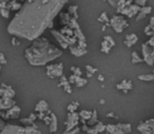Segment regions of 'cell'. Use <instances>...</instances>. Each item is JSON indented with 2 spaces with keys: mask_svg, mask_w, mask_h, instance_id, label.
Returning <instances> with one entry per match:
<instances>
[{
  "mask_svg": "<svg viewBox=\"0 0 154 134\" xmlns=\"http://www.w3.org/2000/svg\"><path fill=\"white\" fill-rule=\"evenodd\" d=\"M116 89L119 91H123L124 93H128L129 91H131L133 89V83L130 79H125L116 85Z\"/></svg>",
  "mask_w": 154,
  "mask_h": 134,
  "instance_id": "obj_13",
  "label": "cell"
},
{
  "mask_svg": "<svg viewBox=\"0 0 154 134\" xmlns=\"http://www.w3.org/2000/svg\"><path fill=\"white\" fill-rule=\"evenodd\" d=\"M93 128L95 129V131H96L98 134H100V133H102L104 131H106V126L102 123H100V121H98V123H97L96 125L93 127Z\"/></svg>",
  "mask_w": 154,
  "mask_h": 134,
  "instance_id": "obj_33",
  "label": "cell"
},
{
  "mask_svg": "<svg viewBox=\"0 0 154 134\" xmlns=\"http://www.w3.org/2000/svg\"><path fill=\"white\" fill-rule=\"evenodd\" d=\"M80 131H81V129H80L79 127H76V128L71 129V130H69V131H64L62 134H78Z\"/></svg>",
  "mask_w": 154,
  "mask_h": 134,
  "instance_id": "obj_37",
  "label": "cell"
},
{
  "mask_svg": "<svg viewBox=\"0 0 154 134\" xmlns=\"http://www.w3.org/2000/svg\"><path fill=\"white\" fill-rule=\"evenodd\" d=\"M6 123H4V121H3L2 119L0 118V132H1V131H2V130H3V129L6 128Z\"/></svg>",
  "mask_w": 154,
  "mask_h": 134,
  "instance_id": "obj_46",
  "label": "cell"
},
{
  "mask_svg": "<svg viewBox=\"0 0 154 134\" xmlns=\"http://www.w3.org/2000/svg\"><path fill=\"white\" fill-rule=\"evenodd\" d=\"M92 76H93L92 74H90V73H87V77H88V78H91Z\"/></svg>",
  "mask_w": 154,
  "mask_h": 134,
  "instance_id": "obj_52",
  "label": "cell"
},
{
  "mask_svg": "<svg viewBox=\"0 0 154 134\" xmlns=\"http://www.w3.org/2000/svg\"><path fill=\"white\" fill-rule=\"evenodd\" d=\"M0 73H1V66H0Z\"/></svg>",
  "mask_w": 154,
  "mask_h": 134,
  "instance_id": "obj_54",
  "label": "cell"
},
{
  "mask_svg": "<svg viewBox=\"0 0 154 134\" xmlns=\"http://www.w3.org/2000/svg\"><path fill=\"white\" fill-rule=\"evenodd\" d=\"M24 128H25V132H27V134H42L41 132H40V130H39L35 125H33V126H29V127H24Z\"/></svg>",
  "mask_w": 154,
  "mask_h": 134,
  "instance_id": "obj_28",
  "label": "cell"
},
{
  "mask_svg": "<svg viewBox=\"0 0 154 134\" xmlns=\"http://www.w3.org/2000/svg\"><path fill=\"white\" fill-rule=\"evenodd\" d=\"M92 113H93V111H85V110H83V111H80V112L78 113L83 125H85L87 121L92 117Z\"/></svg>",
  "mask_w": 154,
  "mask_h": 134,
  "instance_id": "obj_22",
  "label": "cell"
},
{
  "mask_svg": "<svg viewBox=\"0 0 154 134\" xmlns=\"http://www.w3.org/2000/svg\"><path fill=\"white\" fill-rule=\"evenodd\" d=\"M8 1H0V15L6 19L10 18V13H11L8 8Z\"/></svg>",
  "mask_w": 154,
  "mask_h": 134,
  "instance_id": "obj_19",
  "label": "cell"
},
{
  "mask_svg": "<svg viewBox=\"0 0 154 134\" xmlns=\"http://www.w3.org/2000/svg\"><path fill=\"white\" fill-rule=\"evenodd\" d=\"M115 41H114V38L110 35H106L104 37L102 41V47H100V51L105 54H109L113 47H115Z\"/></svg>",
  "mask_w": 154,
  "mask_h": 134,
  "instance_id": "obj_7",
  "label": "cell"
},
{
  "mask_svg": "<svg viewBox=\"0 0 154 134\" xmlns=\"http://www.w3.org/2000/svg\"><path fill=\"white\" fill-rule=\"evenodd\" d=\"M144 32H145V34H146L147 36H149L150 38H151L152 36H154V33H153V31L151 30V27H149V25H147L145 29H144Z\"/></svg>",
  "mask_w": 154,
  "mask_h": 134,
  "instance_id": "obj_39",
  "label": "cell"
},
{
  "mask_svg": "<svg viewBox=\"0 0 154 134\" xmlns=\"http://www.w3.org/2000/svg\"><path fill=\"white\" fill-rule=\"evenodd\" d=\"M117 127L119 128V130L123 131L124 134H130L132 132V126H131V123H117Z\"/></svg>",
  "mask_w": 154,
  "mask_h": 134,
  "instance_id": "obj_24",
  "label": "cell"
},
{
  "mask_svg": "<svg viewBox=\"0 0 154 134\" xmlns=\"http://www.w3.org/2000/svg\"><path fill=\"white\" fill-rule=\"evenodd\" d=\"M97 123H98V121H97V111H93V113H92V117L87 121L85 125L89 127H94Z\"/></svg>",
  "mask_w": 154,
  "mask_h": 134,
  "instance_id": "obj_27",
  "label": "cell"
},
{
  "mask_svg": "<svg viewBox=\"0 0 154 134\" xmlns=\"http://www.w3.org/2000/svg\"><path fill=\"white\" fill-rule=\"evenodd\" d=\"M98 80L99 81H104V80H105V77L102 76V75H98Z\"/></svg>",
  "mask_w": 154,
  "mask_h": 134,
  "instance_id": "obj_50",
  "label": "cell"
},
{
  "mask_svg": "<svg viewBox=\"0 0 154 134\" xmlns=\"http://www.w3.org/2000/svg\"><path fill=\"white\" fill-rule=\"evenodd\" d=\"M12 44H13V46H19L20 42L17 40L16 37H13V39H12Z\"/></svg>",
  "mask_w": 154,
  "mask_h": 134,
  "instance_id": "obj_47",
  "label": "cell"
},
{
  "mask_svg": "<svg viewBox=\"0 0 154 134\" xmlns=\"http://www.w3.org/2000/svg\"><path fill=\"white\" fill-rule=\"evenodd\" d=\"M75 78H76V76L75 75H70V77L68 78V80H69V83L71 85V83H75Z\"/></svg>",
  "mask_w": 154,
  "mask_h": 134,
  "instance_id": "obj_43",
  "label": "cell"
},
{
  "mask_svg": "<svg viewBox=\"0 0 154 134\" xmlns=\"http://www.w3.org/2000/svg\"><path fill=\"white\" fill-rule=\"evenodd\" d=\"M141 52H143V60L148 66H154V48H151L146 42L141 44Z\"/></svg>",
  "mask_w": 154,
  "mask_h": 134,
  "instance_id": "obj_5",
  "label": "cell"
},
{
  "mask_svg": "<svg viewBox=\"0 0 154 134\" xmlns=\"http://www.w3.org/2000/svg\"><path fill=\"white\" fill-rule=\"evenodd\" d=\"M71 19H72V17L70 16L68 13L60 14V22H61V25H63V27L69 25V22L71 21Z\"/></svg>",
  "mask_w": 154,
  "mask_h": 134,
  "instance_id": "obj_26",
  "label": "cell"
},
{
  "mask_svg": "<svg viewBox=\"0 0 154 134\" xmlns=\"http://www.w3.org/2000/svg\"><path fill=\"white\" fill-rule=\"evenodd\" d=\"M71 71H72V73H73V75H75V76L81 77V75H83L81 70H80L79 68H77V67H72Z\"/></svg>",
  "mask_w": 154,
  "mask_h": 134,
  "instance_id": "obj_36",
  "label": "cell"
},
{
  "mask_svg": "<svg viewBox=\"0 0 154 134\" xmlns=\"http://www.w3.org/2000/svg\"><path fill=\"white\" fill-rule=\"evenodd\" d=\"M147 43H148L151 48H154V36H152L151 38H149V40H148Z\"/></svg>",
  "mask_w": 154,
  "mask_h": 134,
  "instance_id": "obj_44",
  "label": "cell"
},
{
  "mask_svg": "<svg viewBox=\"0 0 154 134\" xmlns=\"http://www.w3.org/2000/svg\"><path fill=\"white\" fill-rule=\"evenodd\" d=\"M66 4L64 0L25 1L19 11L15 13L6 31L13 37L33 42L41 37L44 31L52 27L54 19Z\"/></svg>",
  "mask_w": 154,
  "mask_h": 134,
  "instance_id": "obj_1",
  "label": "cell"
},
{
  "mask_svg": "<svg viewBox=\"0 0 154 134\" xmlns=\"http://www.w3.org/2000/svg\"><path fill=\"white\" fill-rule=\"evenodd\" d=\"M69 50L70 52H71V54L74 55L75 57H81V56H83L85 54L88 53V50L85 49V48L80 47L78 44H76L74 47H70Z\"/></svg>",
  "mask_w": 154,
  "mask_h": 134,
  "instance_id": "obj_14",
  "label": "cell"
},
{
  "mask_svg": "<svg viewBox=\"0 0 154 134\" xmlns=\"http://www.w3.org/2000/svg\"><path fill=\"white\" fill-rule=\"evenodd\" d=\"M79 107V102L78 101H74V102H72L68 106V112L69 113H73V112H76V109Z\"/></svg>",
  "mask_w": 154,
  "mask_h": 134,
  "instance_id": "obj_34",
  "label": "cell"
},
{
  "mask_svg": "<svg viewBox=\"0 0 154 134\" xmlns=\"http://www.w3.org/2000/svg\"><path fill=\"white\" fill-rule=\"evenodd\" d=\"M47 75L49 78H60L63 75V63H53L47 66Z\"/></svg>",
  "mask_w": 154,
  "mask_h": 134,
  "instance_id": "obj_4",
  "label": "cell"
},
{
  "mask_svg": "<svg viewBox=\"0 0 154 134\" xmlns=\"http://www.w3.org/2000/svg\"><path fill=\"white\" fill-rule=\"evenodd\" d=\"M138 79L141 80V81H154V74L153 73H149V74H141V75H138Z\"/></svg>",
  "mask_w": 154,
  "mask_h": 134,
  "instance_id": "obj_25",
  "label": "cell"
},
{
  "mask_svg": "<svg viewBox=\"0 0 154 134\" xmlns=\"http://www.w3.org/2000/svg\"><path fill=\"white\" fill-rule=\"evenodd\" d=\"M0 1H1V0H0Z\"/></svg>",
  "mask_w": 154,
  "mask_h": 134,
  "instance_id": "obj_56",
  "label": "cell"
},
{
  "mask_svg": "<svg viewBox=\"0 0 154 134\" xmlns=\"http://www.w3.org/2000/svg\"><path fill=\"white\" fill-rule=\"evenodd\" d=\"M109 23H110V27H112V29L115 31L116 33H123V31L126 27H129V23L126 20V18L124 16H121V15H114V16H112Z\"/></svg>",
  "mask_w": 154,
  "mask_h": 134,
  "instance_id": "obj_3",
  "label": "cell"
},
{
  "mask_svg": "<svg viewBox=\"0 0 154 134\" xmlns=\"http://www.w3.org/2000/svg\"><path fill=\"white\" fill-rule=\"evenodd\" d=\"M149 27H151V30L153 31V33H154V16H152L151 18H150V22H149Z\"/></svg>",
  "mask_w": 154,
  "mask_h": 134,
  "instance_id": "obj_42",
  "label": "cell"
},
{
  "mask_svg": "<svg viewBox=\"0 0 154 134\" xmlns=\"http://www.w3.org/2000/svg\"><path fill=\"white\" fill-rule=\"evenodd\" d=\"M132 63H140L143 62V57H140V55L138 54L136 51H134V52H132Z\"/></svg>",
  "mask_w": 154,
  "mask_h": 134,
  "instance_id": "obj_32",
  "label": "cell"
},
{
  "mask_svg": "<svg viewBox=\"0 0 154 134\" xmlns=\"http://www.w3.org/2000/svg\"><path fill=\"white\" fill-rule=\"evenodd\" d=\"M108 3L111 4L112 6H114V8H117V0H116V1H114V0H110V1H108Z\"/></svg>",
  "mask_w": 154,
  "mask_h": 134,
  "instance_id": "obj_48",
  "label": "cell"
},
{
  "mask_svg": "<svg viewBox=\"0 0 154 134\" xmlns=\"http://www.w3.org/2000/svg\"><path fill=\"white\" fill-rule=\"evenodd\" d=\"M77 10H78V6H71L68 10V14H69L70 16L72 15L73 18L75 19H78V14H77Z\"/></svg>",
  "mask_w": 154,
  "mask_h": 134,
  "instance_id": "obj_30",
  "label": "cell"
},
{
  "mask_svg": "<svg viewBox=\"0 0 154 134\" xmlns=\"http://www.w3.org/2000/svg\"><path fill=\"white\" fill-rule=\"evenodd\" d=\"M3 65H6V58L3 53H0V66H3Z\"/></svg>",
  "mask_w": 154,
  "mask_h": 134,
  "instance_id": "obj_41",
  "label": "cell"
},
{
  "mask_svg": "<svg viewBox=\"0 0 154 134\" xmlns=\"http://www.w3.org/2000/svg\"><path fill=\"white\" fill-rule=\"evenodd\" d=\"M138 41V37L136 34L134 33H131V34H128V35H126V38H125V41L124 43L126 47L128 48H131L132 46H134L135 43H137Z\"/></svg>",
  "mask_w": 154,
  "mask_h": 134,
  "instance_id": "obj_16",
  "label": "cell"
},
{
  "mask_svg": "<svg viewBox=\"0 0 154 134\" xmlns=\"http://www.w3.org/2000/svg\"><path fill=\"white\" fill-rule=\"evenodd\" d=\"M152 12V8L149 6H144V8H140V11L139 13L137 14V16H136V20H141L144 19V18H146L147 15H149V14Z\"/></svg>",
  "mask_w": 154,
  "mask_h": 134,
  "instance_id": "obj_21",
  "label": "cell"
},
{
  "mask_svg": "<svg viewBox=\"0 0 154 134\" xmlns=\"http://www.w3.org/2000/svg\"><path fill=\"white\" fill-rule=\"evenodd\" d=\"M21 6H22V3L18 2V1H15V0L8 1V8L10 11L13 10V11H15V12H18L20 8H21Z\"/></svg>",
  "mask_w": 154,
  "mask_h": 134,
  "instance_id": "obj_23",
  "label": "cell"
},
{
  "mask_svg": "<svg viewBox=\"0 0 154 134\" xmlns=\"http://www.w3.org/2000/svg\"><path fill=\"white\" fill-rule=\"evenodd\" d=\"M21 114V109H20L19 106H14L13 108H11L10 110L6 111V113H1L0 112V115H2L3 118H6V119H16L18 118Z\"/></svg>",
  "mask_w": 154,
  "mask_h": 134,
  "instance_id": "obj_11",
  "label": "cell"
},
{
  "mask_svg": "<svg viewBox=\"0 0 154 134\" xmlns=\"http://www.w3.org/2000/svg\"><path fill=\"white\" fill-rule=\"evenodd\" d=\"M0 134H27L25 128L17 125H6V128L0 132Z\"/></svg>",
  "mask_w": 154,
  "mask_h": 134,
  "instance_id": "obj_9",
  "label": "cell"
},
{
  "mask_svg": "<svg viewBox=\"0 0 154 134\" xmlns=\"http://www.w3.org/2000/svg\"><path fill=\"white\" fill-rule=\"evenodd\" d=\"M63 90L66 91V93L71 94V93H72V88H71V85H69V86H66V87L63 88Z\"/></svg>",
  "mask_w": 154,
  "mask_h": 134,
  "instance_id": "obj_45",
  "label": "cell"
},
{
  "mask_svg": "<svg viewBox=\"0 0 154 134\" xmlns=\"http://www.w3.org/2000/svg\"><path fill=\"white\" fill-rule=\"evenodd\" d=\"M51 33H52V35L55 37V39L58 41V43L60 44V48L62 50H66V49H69L70 48V44H69V41H68V39L64 37V36L62 35V34L59 32V31L57 30H52L51 31Z\"/></svg>",
  "mask_w": 154,
  "mask_h": 134,
  "instance_id": "obj_12",
  "label": "cell"
},
{
  "mask_svg": "<svg viewBox=\"0 0 154 134\" xmlns=\"http://www.w3.org/2000/svg\"><path fill=\"white\" fill-rule=\"evenodd\" d=\"M98 21L102 22V23H105V25H108L110 22V18L108 17V14L107 12H102L100 14V16L98 17Z\"/></svg>",
  "mask_w": 154,
  "mask_h": 134,
  "instance_id": "obj_31",
  "label": "cell"
},
{
  "mask_svg": "<svg viewBox=\"0 0 154 134\" xmlns=\"http://www.w3.org/2000/svg\"><path fill=\"white\" fill-rule=\"evenodd\" d=\"M62 55V50L51 43L46 37H40L24 50V57L31 66L42 67L56 60Z\"/></svg>",
  "mask_w": 154,
  "mask_h": 134,
  "instance_id": "obj_2",
  "label": "cell"
},
{
  "mask_svg": "<svg viewBox=\"0 0 154 134\" xmlns=\"http://www.w3.org/2000/svg\"><path fill=\"white\" fill-rule=\"evenodd\" d=\"M105 134H124V133H123V131L119 130V128H118V130H117L116 132H114V133H108V132H106Z\"/></svg>",
  "mask_w": 154,
  "mask_h": 134,
  "instance_id": "obj_49",
  "label": "cell"
},
{
  "mask_svg": "<svg viewBox=\"0 0 154 134\" xmlns=\"http://www.w3.org/2000/svg\"><path fill=\"white\" fill-rule=\"evenodd\" d=\"M99 104H100V105H104V104H105V99H100Z\"/></svg>",
  "mask_w": 154,
  "mask_h": 134,
  "instance_id": "obj_53",
  "label": "cell"
},
{
  "mask_svg": "<svg viewBox=\"0 0 154 134\" xmlns=\"http://www.w3.org/2000/svg\"><path fill=\"white\" fill-rule=\"evenodd\" d=\"M87 83H88V80H87V78H83V76L81 77L76 76V78H75V85H76V87L83 88V87H85Z\"/></svg>",
  "mask_w": 154,
  "mask_h": 134,
  "instance_id": "obj_29",
  "label": "cell"
},
{
  "mask_svg": "<svg viewBox=\"0 0 154 134\" xmlns=\"http://www.w3.org/2000/svg\"><path fill=\"white\" fill-rule=\"evenodd\" d=\"M50 117H51V121L49 123V132L50 133H55L58 129V119L57 116H56L55 113L51 112L50 114Z\"/></svg>",
  "mask_w": 154,
  "mask_h": 134,
  "instance_id": "obj_15",
  "label": "cell"
},
{
  "mask_svg": "<svg viewBox=\"0 0 154 134\" xmlns=\"http://www.w3.org/2000/svg\"><path fill=\"white\" fill-rule=\"evenodd\" d=\"M69 80H68V78H66L64 75H62V76L60 77V80H59V83H58V87H62L64 88L66 86H69Z\"/></svg>",
  "mask_w": 154,
  "mask_h": 134,
  "instance_id": "obj_35",
  "label": "cell"
},
{
  "mask_svg": "<svg viewBox=\"0 0 154 134\" xmlns=\"http://www.w3.org/2000/svg\"><path fill=\"white\" fill-rule=\"evenodd\" d=\"M49 111V104L47 101L41 99L35 105V112L37 113H47Z\"/></svg>",
  "mask_w": 154,
  "mask_h": 134,
  "instance_id": "obj_17",
  "label": "cell"
},
{
  "mask_svg": "<svg viewBox=\"0 0 154 134\" xmlns=\"http://www.w3.org/2000/svg\"><path fill=\"white\" fill-rule=\"evenodd\" d=\"M43 134H44V133H43Z\"/></svg>",
  "mask_w": 154,
  "mask_h": 134,
  "instance_id": "obj_57",
  "label": "cell"
},
{
  "mask_svg": "<svg viewBox=\"0 0 154 134\" xmlns=\"http://www.w3.org/2000/svg\"><path fill=\"white\" fill-rule=\"evenodd\" d=\"M16 106V102L13 99L8 98H1V107H0V111H8L11 108Z\"/></svg>",
  "mask_w": 154,
  "mask_h": 134,
  "instance_id": "obj_18",
  "label": "cell"
},
{
  "mask_svg": "<svg viewBox=\"0 0 154 134\" xmlns=\"http://www.w3.org/2000/svg\"><path fill=\"white\" fill-rule=\"evenodd\" d=\"M107 116H108V117H113V116H114V118H116V116L114 115V113H112V112H111V113H108Z\"/></svg>",
  "mask_w": 154,
  "mask_h": 134,
  "instance_id": "obj_51",
  "label": "cell"
},
{
  "mask_svg": "<svg viewBox=\"0 0 154 134\" xmlns=\"http://www.w3.org/2000/svg\"><path fill=\"white\" fill-rule=\"evenodd\" d=\"M79 119H80L79 114L77 112L68 113V117H66V121L64 123V125H66V131H69L71 129H74L76 127H78Z\"/></svg>",
  "mask_w": 154,
  "mask_h": 134,
  "instance_id": "obj_6",
  "label": "cell"
},
{
  "mask_svg": "<svg viewBox=\"0 0 154 134\" xmlns=\"http://www.w3.org/2000/svg\"><path fill=\"white\" fill-rule=\"evenodd\" d=\"M85 71H87V73H90V74H92V75H94V74L97 72V69L93 68V67L90 66V65H87V66H85Z\"/></svg>",
  "mask_w": 154,
  "mask_h": 134,
  "instance_id": "obj_38",
  "label": "cell"
},
{
  "mask_svg": "<svg viewBox=\"0 0 154 134\" xmlns=\"http://www.w3.org/2000/svg\"><path fill=\"white\" fill-rule=\"evenodd\" d=\"M36 119H37V114H35V113H31V114L29 115V117H25V118L20 119V123H21L24 127L33 126L34 121H35Z\"/></svg>",
  "mask_w": 154,
  "mask_h": 134,
  "instance_id": "obj_20",
  "label": "cell"
},
{
  "mask_svg": "<svg viewBox=\"0 0 154 134\" xmlns=\"http://www.w3.org/2000/svg\"><path fill=\"white\" fill-rule=\"evenodd\" d=\"M15 90L11 86H8L6 83L0 85V98H8L13 99L15 96Z\"/></svg>",
  "mask_w": 154,
  "mask_h": 134,
  "instance_id": "obj_10",
  "label": "cell"
},
{
  "mask_svg": "<svg viewBox=\"0 0 154 134\" xmlns=\"http://www.w3.org/2000/svg\"><path fill=\"white\" fill-rule=\"evenodd\" d=\"M152 73H153V74H154V70H153V72H152Z\"/></svg>",
  "mask_w": 154,
  "mask_h": 134,
  "instance_id": "obj_55",
  "label": "cell"
},
{
  "mask_svg": "<svg viewBox=\"0 0 154 134\" xmlns=\"http://www.w3.org/2000/svg\"><path fill=\"white\" fill-rule=\"evenodd\" d=\"M134 4H136V6H139V8H144V6H146L147 1L146 0H135Z\"/></svg>",
  "mask_w": 154,
  "mask_h": 134,
  "instance_id": "obj_40",
  "label": "cell"
},
{
  "mask_svg": "<svg viewBox=\"0 0 154 134\" xmlns=\"http://www.w3.org/2000/svg\"><path fill=\"white\" fill-rule=\"evenodd\" d=\"M137 131L141 134H154V119H148L140 123L137 127Z\"/></svg>",
  "mask_w": 154,
  "mask_h": 134,
  "instance_id": "obj_8",
  "label": "cell"
}]
</instances>
